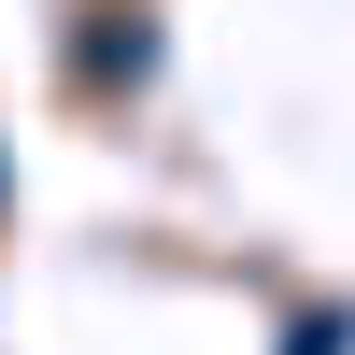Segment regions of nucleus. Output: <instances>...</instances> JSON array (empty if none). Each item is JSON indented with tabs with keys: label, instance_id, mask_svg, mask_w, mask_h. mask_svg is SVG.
<instances>
[{
	"label": "nucleus",
	"instance_id": "1",
	"mask_svg": "<svg viewBox=\"0 0 355 355\" xmlns=\"http://www.w3.org/2000/svg\"><path fill=\"white\" fill-rule=\"evenodd\" d=\"M341 341H355V327H341V313H313V327H299V355H341Z\"/></svg>",
	"mask_w": 355,
	"mask_h": 355
}]
</instances>
